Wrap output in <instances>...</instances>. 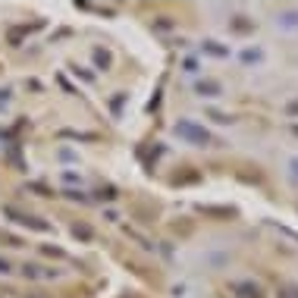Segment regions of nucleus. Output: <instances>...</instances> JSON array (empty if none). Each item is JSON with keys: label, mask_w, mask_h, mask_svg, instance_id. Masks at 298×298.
I'll return each mask as SVG.
<instances>
[{"label": "nucleus", "mask_w": 298, "mask_h": 298, "mask_svg": "<svg viewBox=\"0 0 298 298\" xmlns=\"http://www.w3.org/2000/svg\"><path fill=\"white\" fill-rule=\"evenodd\" d=\"M229 29L235 35H248V32H254V19H248V16H232L229 19Z\"/></svg>", "instance_id": "nucleus-4"}, {"label": "nucleus", "mask_w": 298, "mask_h": 298, "mask_svg": "<svg viewBox=\"0 0 298 298\" xmlns=\"http://www.w3.org/2000/svg\"><path fill=\"white\" fill-rule=\"evenodd\" d=\"M279 298H298V285H285V289H279Z\"/></svg>", "instance_id": "nucleus-14"}, {"label": "nucleus", "mask_w": 298, "mask_h": 298, "mask_svg": "<svg viewBox=\"0 0 298 298\" xmlns=\"http://www.w3.org/2000/svg\"><path fill=\"white\" fill-rule=\"evenodd\" d=\"M245 63H257V60H264V51H257V47H248V51L242 54Z\"/></svg>", "instance_id": "nucleus-10"}, {"label": "nucleus", "mask_w": 298, "mask_h": 298, "mask_svg": "<svg viewBox=\"0 0 298 298\" xmlns=\"http://www.w3.org/2000/svg\"><path fill=\"white\" fill-rule=\"evenodd\" d=\"M66 198H73V201H79V204H88V201H91V198H88L85 192H76V188H69V192H66Z\"/></svg>", "instance_id": "nucleus-12"}, {"label": "nucleus", "mask_w": 298, "mask_h": 298, "mask_svg": "<svg viewBox=\"0 0 298 298\" xmlns=\"http://www.w3.org/2000/svg\"><path fill=\"white\" fill-rule=\"evenodd\" d=\"M210 119H213V123H220V126L232 123V116H226V113H217V110H210Z\"/></svg>", "instance_id": "nucleus-13"}, {"label": "nucleus", "mask_w": 298, "mask_h": 298, "mask_svg": "<svg viewBox=\"0 0 298 298\" xmlns=\"http://www.w3.org/2000/svg\"><path fill=\"white\" fill-rule=\"evenodd\" d=\"M195 94H201V98H220L223 85H220V82H213V79H201L198 85H195Z\"/></svg>", "instance_id": "nucleus-2"}, {"label": "nucleus", "mask_w": 298, "mask_h": 298, "mask_svg": "<svg viewBox=\"0 0 298 298\" xmlns=\"http://www.w3.org/2000/svg\"><path fill=\"white\" fill-rule=\"evenodd\" d=\"M201 51L210 54V57H229V47L220 44V41H204V44H201Z\"/></svg>", "instance_id": "nucleus-6"}, {"label": "nucleus", "mask_w": 298, "mask_h": 298, "mask_svg": "<svg viewBox=\"0 0 298 298\" xmlns=\"http://www.w3.org/2000/svg\"><path fill=\"white\" fill-rule=\"evenodd\" d=\"M94 195H98V201H113V198H116V188H113V185H104V188H98Z\"/></svg>", "instance_id": "nucleus-11"}, {"label": "nucleus", "mask_w": 298, "mask_h": 298, "mask_svg": "<svg viewBox=\"0 0 298 298\" xmlns=\"http://www.w3.org/2000/svg\"><path fill=\"white\" fill-rule=\"evenodd\" d=\"M276 26H282V29H298V10H282V13L276 16Z\"/></svg>", "instance_id": "nucleus-5"}, {"label": "nucleus", "mask_w": 298, "mask_h": 298, "mask_svg": "<svg viewBox=\"0 0 298 298\" xmlns=\"http://www.w3.org/2000/svg\"><path fill=\"white\" fill-rule=\"evenodd\" d=\"M154 26H157V29H163V32H166V29H173V19H170V16H160L157 22H154Z\"/></svg>", "instance_id": "nucleus-15"}, {"label": "nucleus", "mask_w": 298, "mask_h": 298, "mask_svg": "<svg viewBox=\"0 0 298 298\" xmlns=\"http://www.w3.org/2000/svg\"><path fill=\"white\" fill-rule=\"evenodd\" d=\"M292 132H295V135H298V123H295V126H292Z\"/></svg>", "instance_id": "nucleus-19"}, {"label": "nucleus", "mask_w": 298, "mask_h": 298, "mask_svg": "<svg viewBox=\"0 0 298 298\" xmlns=\"http://www.w3.org/2000/svg\"><path fill=\"white\" fill-rule=\"evenodd\" d=\"M198 213H204V217H220V220H232V217H235V210H232V207H213V204H207V207L201 204V207H198Z\"/></svg>", "instance_id": "nucleus-3"}, {"label": "nucleus", "mask_w": 298, "mask_h": 298, "mask_svg": "<svg viewBox=\"0 0 298 298\" xmlns=\"http://www.w3.org/2000/svg\"><path fill=\"white\" fill-rule=\"evenodd\" d=\"M123 101H126V94H116V98H113V104H110V107H113V113H119V107H123Z\"/></svg>", "instance_id": "nucleus-17"}, {"label": "nucleus", "mask_w": 298, "mask_h": 298, "mask_svg": "<svg viewBox=\"0 0 298 298\" xmlns=\"http://www.w3.org/2000/svg\"><path fill=\"white\" fill-rule=\"evenodd\" d=\"M94 63L101 69H110V51H104V47H94Z\"/></svg>", "instance_id": "nucleus-8"}, {"label": "nucleus", "mask_w": 298, "mask_h": 298, "mask_svg": "<svg viewBox=\"0 0 298 298\" xmlns=\"http://www.w3.org/2000/svg\"><path fill=\"white\" fill-rule=\"evenodd\" d=\"M289 173H292V179L298 182V157H292V160H289Z\"/></svg>", "instance_id": "nucleus-16"}, {"label": "nucleus", "mask_w": 298, "mask_h": 298, "mask_svg": "<svg viewBox=\"0 0 298 298\" xmlns=\"http://www.w3.org/2000/svg\"><path fill=\"white\" fill-rule=\"evenodd\" d=\"M285 113H289V116H298V101H289V107H285Z\"/></svg>", "instance_id": "nucleus-18"}, {"label": "nucleus", "mask_w": 298, "mask_h": 298, "mask_svg": "<svg viewBox=\"0 0 298 298\" xmlns=\"http://www.w3.org/2000/svg\"><path fill=\"white\" fill-rule=\"evenodd\" d=\"M192 182H201V173L198 170H185V173H176L173 176V185H192Z\"/></svg>", "instance_id": "nucleus-7"}, {"label": "nucleus", "mask_w": 298, "mask_h": 298, "mask_svg": "<svg viewBox=\"0 0 298 298\" xmlns=\"http://www.w3.org/2000/svg\"><path fill=\"white\" fill-rule=\"evenodd\" d=\"M73 235H76V238H82V242H91V235H94V232H91V226L76 223V226H73Z\"/></svg>", "instance_id": "nucleus-9"}, {"label": "nucleus", "mask_w": 298, "mask_h": 298, "mask_svg": "<svg viewBox=\"0 0 298 298\" xmlns=\"http://www.w3.org/2000/svg\"><path fill=\"white\" fill-rule=\"evenodd\" d=\"M173 132H176L179 138H185L188 145H198V148L210 145V135H207V129H204V126H198V123H192V119H179V123L173 126Z\"/></svg>", "instance_id": "nucleus-1"}]
</instances>
